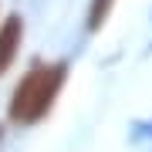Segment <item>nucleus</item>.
Wrapping results in <instances>:
<instances>
[{"instance_id":"20e7f679","label":"nucleus","mask_w":152,"mask_h":152,"mask_svg":"<svg viewBox=\"0 0 152 152\" xmlns=\"http://www.w3.org/2000/svg\"><path fill=\"white\" fill-rule=\"evenodd\" d=\"M0 135H4V129H0Z\"/></svg>"},{"instance_id":"7ed1b4c3","label":"nucleus","mask_w":152,"mask_h":152,"mask_svg":"<svg viewBox=\"0 0 152 152\" xmlns=\"http://www.w3.org/2000/svg\"><path fill=\"white\" fill-rule=\"evenodd\" d=\"M115 10V0H91L88 4V31H102V24L108 20V14Z\"/></svg>"},{"instance_id":"f03ea898","label":"nucleus","mask_w":152,"mask_h":152,"mask_svg":"<svg viewBox=\"0 0 152 152\" xmlns=\"http://www.w3.org/2000/svg\"><path fill=\"white\" fill-rule=\"evenodd\" d=\"M20 44H24V20L17 14H10L4 24H0V75L17 61Z\"/></svg>"},{"instance_id":"f257e3e1","label":"nucleus","mask_w":152,"mask_h":152,"mask_svg":"<svg viewBox=\"0 0 152 152\" xmlns=\"http://www.w3.org/2000/svg\"><path fill=\"white\" fill-rule=\"evenodd\" d=\"M64 78H68V64L64 61H58V64H34L14 88L10 122H17V125L41 122L51 112V105L58 102L61 88H64Z\"/></svg>"}]
</instances>
